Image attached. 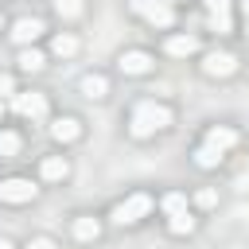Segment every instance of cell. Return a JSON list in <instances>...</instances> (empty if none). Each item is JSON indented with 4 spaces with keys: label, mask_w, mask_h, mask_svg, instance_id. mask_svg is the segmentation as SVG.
Returning <instances> with one entry per match:
<instances>
[{
    "label": "cell",
    "mask_w": 249,
    "mask_h": 249,
    "mask_svg": "<svg viewBox=\"0 0 249 249\" xmlns=\"http://www.w3.org/2000/svg\"><path fill=\"white\" fill-rule=\"evenodd\" d=\"M19 152V136L12 128H0V156H16Z\"/></svg>",
    "instance_id": "obj_21"
},
{
    "label": "cell",
    "mask_w": 249,
    "mask_h": 249,
    "mask_svg": "<svg viewBox=\"0 0 249 249\" xmlns=\"http://www.w3.org/2000/svg\"><path fill=\"white\" fill-rule=\"evenodd\" d=\"M241 12H245V23H249V0H245V4H241Z\"/></svg>",
    "instance_id": "obj_27"
},
{
    "label": "cell",
    "mask_w": 249,
    "mask_h": 249,
    "mask_svg": "<svg viewBox=\"0 0 249 249\" xmlns=\"http://www.w3.org/2000/svg\"><path fill=\"white\" fill-rule=\"evenodd\" d=\"M35 198V187H31V179H19V175H12V179H0V202H12V206H19V202H31Z\"/></svg>",
    "instance_id": "obj_6"
},
{
    "label": "cell",
    "mask_w": 249,
    "mask_h": 249,
    "mask_svg": "<svg viewBox=\"0 0 249 249\" xmlns=\"http://www.w3.org/2000/svg\"><path fill=\"white\" fill-rule=\"evenodd\" d=\"M222 160H226V152H218V148H210V144H198V148H195V163H198V167H206V171H210V167H218Z\"/></svg>",
    "instance_id": "obj_16"
},
{
    "label": "cell",
    "mask_w": 249,
    "mask_h": 249,
    "mask_svg": "<svg viewBox=\"0 0 249 249\" xmlns=\"http://www.w3.org/2000/svg\"><path fill=\"white\" fill-rule=\"evenodd\" d=\"M167 230H171L175 237H183V233H191V230H195V218H191L187 210H183V214H171V218H167Z\"/></svg>",
    "instance_id": "obj_18"
},
{
    "label": "cell",
    "mask_w": 249,
    "mask_h": 249,
    "mask_svg": "<svg viewBox=\"0 0 249 249\" xmlns=\"http://www.w3.org/2000/svg\"><path fill=\"white\" fill-rule=\"evenodd\" d=\"M0 31H4V12H0Z\"/></svg>",
    "instance_id": "obj_29"
},
{
    "label": "cell",
    "mask_w": 249,
    "mask_h": 249,
    "mask_svg": "<svg viewBox=\"0 0 249 249\" xmlns=\"http://www.w3.org/2000/svg\"><path fill=\"white\" fill-rule=\"evenodd\" d=\"M202 144H210V148H218V152H230V148L237 144V128H230V124H210Z\"/></svg>",
    "instance_id": "obj_9"
},
{
    "label": "cell",
    "mask_w": 249,
    "mask_h": 249,
    "mask_svg": "<svg viewBox=\"0 0 249 249\" xmlns=\"http://www.w3.org/2000/svg\"><path fill=\"white\" fill-rule=\"evenodd\" d=\"M132 12L144 16L152 27H171V23H175L171 4H163V0H132Z\"/></svg>",
    "instance_id": "obj_3"
},
{
    "label": "cell",
    "mask_w": 249,
    "mask_h": 249,
    "mask_svg": "<svg viewBox=\"0 0 249 249\" xmlns=\"http://www.w3.org/2000/svg\"><path fill=\"white\" fill-rule=\"evenodd\" d=\"M39 35H43V19H35V16H23V19L12 23V39H16L19 47H31Z\"/></svg>",
    "instance_id": "obj_7"
},
{
    "label": "cell",
    "mask_w": 249,
    "mask_h": 249,
    "mask_svg": "<svg viewBox=\"0 0 249 249\" xmlns=\"http://www.w3.org/2000/svg\"><path fill=\"white\" fill-rule=\"evenodd\" d=\"M163 4H175V0H163Z\"/></svg>",
    "instance_id": "obj_32"
},
{
    "label": "cell",
    "mask_w": 249,
    "mask_h": 249,
    "mask_svg": "<svg viewBox=\"0 0 249 249\" xmlns=\"http://www.w3.org/2000/svg\"><path fill=\"white\" fill-rule=\"evenodd\" d=\"M206 23H210V31H218V35H230V31H233L230 12H214V16H206Z\"/></svg>",
    "instance_id": "obj_20"
},
{
    "label": "cell",
    "mask_w": 249,
    "mask_h": 249,
    "mask_svg": "<svg viewBox=\"0 0 249 249\" xmlns=\"http://www.w3.org/2000/svg\"><path fill=\"white\" fill-rule=\"evenodd\" d=\"M148 210H152V195H128L124 202H117L113 210H109V218L117 222V226H136L140 218H148Z\"/></svg>",
    "instance_id": "obj_2"
},
{
    "label": "cell",
    "mask_w": 249,
    "mask_h": 249,
    "mask_svg": "<svg viewBox=\"0 0 249 249\" xmlns=\"http://www.w3.org/2000/svg\"><path fill=\"white\" fill-rule=\"evenodd\" d=\"M206 4V16H214V12H230V0H202Z\"/></svg>",
    "instance_id": "obj_25"
},
{
    "label": "cell",
    "mask_w": 249,
    "mask_h": 249,
    "mask_svg": "<svg viewBox=\"0 0 249 249\" xmlns=\"http://www.w3.org/2000/svg\"><path fill=\"white\" fill-rule=\"evenodd\" d=\"M163 128H171V109L163 101H140L132 109V117H128V132L136 140H148V136H156Z\"/></svg>",
    "instance_id": "obj_1"
},
{
    "label": "cell",
    "mask_w": 249,
    "mask_h": 249,
    "mask_svg": "<svg viewBox=\"0 0 249 249\" xmlns=\"http://www.w3.org/2000/svg\"><path fill=\"white\" fill-rule=\"evenodd\" d=\"M78 86H82V93H86V97H93V101L109 93V78H105V74H82V82H78Z\"/></svg>",
    "instance_id": "obj_14"
},
{
    "label": "cell",
    "mask_w": 249,
    "mask_h": 249,
    "mask_svg": "<svg viewBox=\"0 0 249 249\" xmlns=\"http://www.w3.org/2000/svg\"><path fill=\"white\" fill-rule=\"evenodd\" d=\"M245 35H249V23H245Z\"/></svg>",
    "instance_id": "obj_31"
},
{
    "label": "cell",
    "mask_w": 249,
    "mask_h": 249,
    "mask_svg": "<svg viewBox=\"0 0 249 249\" xmlns=\"http://www.w3.org/2000/svg\"><path fill=\"white\" fill-rule=\"evenodd\" d=\"M39 175H43L47 183H62V179L70 175V160H66V156H47V160L39 163Z\"/></svg>",
    "instance_id": "obj_11"
},
{
    "label": "cell",
    "mask_w": 249,
    "mask_h": 249,
    "mask_svg": "<svg viewBox=\"0 0 249 249\" xmlns=\"http://www.w3.org/2000/svg\"><path fill=\"white\" fill-rule=\"evenodd\" d=\"M43 66H47V54H43V51H35V47H23V51H19V70L39 74Z\"/></svg>",
    "instance_id": "obj_15"
},
{
    "label": "cell",
    "mask_w": 249,
    "mask_h": 249,
    "mask_svg": "<svg viewBox=\"0 0 249 249\" xmlns=\"http://www.w3.org/2000/svg\"><path fill=\"white\" fill-rule=\"evenodd\" d=\"M0 249H16V245H12V241H4V237H0Z\"/></svg>",
    "instance_id": "obj_28"
},
{
    "label": "cell",
    "mask_w": 249,
    "mask_h": 249,
    "mask_svg": "<svg viewBox=\"0 0 249 249\" xmlns=\"http://www.w3.org/2000/svg\"><path fill=\"white\" fill-rule=\"evenodd\" d=\"M51 51H54V54H58V58H70V54H74V51H78V39H74V35H70V31H58V35H54V39H51Z\"/></svg>",
    "instance_id": "obj_17"
},
{
    "label": "cell",
    "mask_w": 249,
    "mask_h": 249,
    "mask_svg": "<svg viewBox=\"0 0 249 249\" xmlns=\"http://www.w3.org/2000/svg\"><path fill=\"white\" fill-rule=\"evenodd\" d=\"M27 249H58V245H54L51 237H31V241H27Z\"/></svg>",
    "instance_id": "obj_26"
},
{
    "label": "cell",
    "mask_w": 249,
    "mask_h": 249,
    "mask_svg": "<svg viewBox=\"0 0 249 249\" xmlns=\"http://www.w3.org/2000/svg\"><path fill=\"white\" fill-rule=\"evenodd\" d=\"M74 237H78V241H97V237H101V222H97L93 214H78V218H74Z\"/></svg>",
    "instance_id": "obj_13"
},
{
    "label": "cell",
    "mask_w": 249,
    "mask_h": 249,
    "mask_svg": "<svg viewBox=\"0 0 249 249\" xmlns=\"http://www.w3.org/2000/svg\"><path fill=\"white\" fill-rule=\"evenodd\" d=\"M187 210V195L183 191H171V195H163V214L171 218V214H183Z\"/></svg>",
    "instance_id": "obj_19"
},
{
    "label": "cell",
    "mask_w": 249,
    "mask_h": 249,
    "mask_svg": "<svg viewBox=\"0 0 249 249\" xmlns=\"http://www.w3.org/2000/svg\"><path fill=\"white\" fill-rule=\"evenodd\" d=\"M47 93L39 89H27V93H16V113L27 117V121H47Z\"/></svg>",
    "instance_id": "obj_5"
},
{
    "label": "cell",
    "mask_w": 249,
    "mask_h": 249,
    "mask_svg": "<svg viewBox=\"0 0 249 249\" xmlns=\"http://www.w3.org/2000/svg\"><path fill=\"white\" fill-rule=\"evenodd\" d=\"M0 117H4V101H0Z\"/></svg>",
    "instance_id": "obj_30"
},
{
    "label": "cell",
    "mask_w": 249,
    "mask_h": 249,
    "mask_svg": "<svg viewBox=\"0 0 249 249\" xmlns=\"http://www.w3.org/2000/svg\"><path fill=\"white\" fill-rule=\"evenodd\" d=\"M237 70V54H230V51H206L202 54V74L206 78H230Z\"/></svg>",
    "instance_id": "obj_4"
},
{
    "label": "cell",
    "mask_w": 249,
    "mask_h": 249,
    "mask_svg": "<svg viewBox=\"0 0 249 249\" xmlns=\"http://www.w3.org/2000/svg\"><path fill=\"white\" fill-rule=\"evenodd\" d=\"M117 66H121V74H148L152 70V54L148 51H124L117 58Z\"/></svg>",
    "instance_id": "obj_8"
},
{
    "label": "cell",
    "mask_w": 249,
    "mask_h": 249,
    "mask_svg": "<svg viewBox=\"0 0 249 249\" xmlns=\"http://www.w3.org/2000/svg\"><path fill=\"white\" fill-rule=\"evenodd\" d=\"M163 51H167V54H175V58H191V54L198 51V39H195V35H167Z\"/></svg>",
    "instance_id": "obj_12"
},
{
    "label": "cell",
    "mask_w": 249,
    "mask_h": 249,
    "mask_svg": "<svg viewBox=\"0 0 249 249\" xmlns=\"http://www.w3.org/2000/svg\"><path fill=\"white\" fill-rule=\"evenodd\" d=\"M51 136H54L58 144H74V140L82 136V121H78V117H58V121L51 124Z\"/></svg>",
    "instance_id": "obj_10"
},
{
    "label": "cell",
    "mask_w": 249,
    "mask_h": 249,
    "mask_svg": "<svg viewBox=\"0 0 249 249\" xmlns=\"http://www.w3.org/2000/svg\"><path fill=\"white\" fill-rule=\"evenodd\" d=\"M195 202H198V206H214V202H218V191H210V187H206V191H198V195H195Z\"/></svg>",
    "instance_id": "obj_23"
},
{
    "label": "cell",
    "mask_w": 249,
    "mask_h": 249,
    "mask_svg": "<svg viewBox=\"0 0 249 249\" xmlns=\"http://www.w3.org/2000/svg\"><path fill=\"white\" fill-rule=\"evenodd\" d=\"M16 93V82H12V74H0V97H12Z\"/></svg>",
    "instance_id": "obj_24"
},
{
    "label": "cell",
    "mask_w": 249,
    "mask_h": 249,
    "mask_svg": "<svg viewBox=\"0 0 249 249\" xmlns=\"http://www.w3.org/2000/svg\"><path fill=\"white\" fill-rule=\"evenodd\" d=\"M54 12L62 19H78L82 16V0H54Z\"/></svg>",
    "instance_id": "obj_22"
}]
</instances>
